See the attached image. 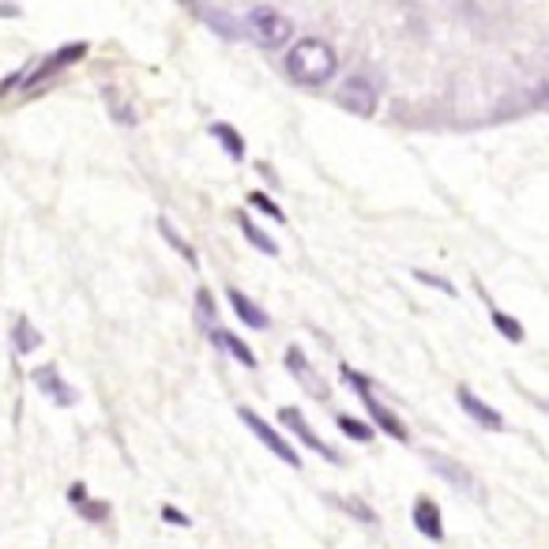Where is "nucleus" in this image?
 <instances>
[{"label":"nucleus","instance_id":"f257e3e1","mask_svg":"<svg viewBox=\"0 0 549 549\" xmlns=\"http://www.w3.org/2000/svg\"><path fill=\"white\" fill-rule=\"evenodd\" d=\"M339 60H335V49L324 42V38H301L290 53H286V76L297 83V87H324Z\"/></svg>","mask_w":549,"mask_h":549},{"label":"nucleus","instance_id":"f03ea898","mask_svg":"<svg viewBox=\"0 0 549 549\" xmlns=\"http://www.w3.org/2000/svg\"><path fill=\"white\" fill-rule=\"evenodd\" d=\"M245 26H249L253 42L264 46V49H283V46L290 42V35H294V23H290L279 8H271V5L253 8L249 19H245Z\"/></svg>","mask_w":549,"mask_h":549},{"label":"nucleus","instance_id":"7ed1b4c3","mask_svg":"<svg viewBox=\"0 0 549 549\" xmlns=\"http://www.w3.org/2000/svg\"><path fill=\"white\" fill-rule=\"evenodd\" d=\"M237 418L249 425V433H253V437H256V440H260V444H264L271 455H279V460H283L286 467L301 471V455H297V448H294V444H290V440H286L279 430H274L271 421H264V418H260L253 407H237Z\"/></svg>","mask_w":549,"mask_h":549},{"label":"nucleus","instance_id":"20e7f679","mask_svg":"<svg viewBox=\"0 0 549 549\" xmlns=\"http://www.w3.org/2000/svg\"><path fill=\"white\" fill-rule=\"evenodd\" d=\"M425 463H430V471H433L437 478H444L455 493H463V497H471V501H485L482 478H478L474 471H467L463 463L448 460V455H440V451H425Z\"/></svg>","mask_w":549,"mask_h":549},{"label":"nucleus","instance_id":"39448f33","mask_svg":"<svg viewBox=\"0 0 549 549\" xmlns=\"http://www.w3.org/2000/svg\"><path fill=\"white\" fill-rule=\"evenodd\" d=\"M279 421H283L286 430H290V433H294V437H297L305 448H309L313 455H320L324 463H331V467H343V463H347L343 455L335 451L327 440H320V437H316V430H313V425L301 418V410H297V407H283V410H279Z\"/></svg>","mask_w":549,"mask_h":549},{"label":"nucleus","instance_id":"423d86ee","mask_svg":"<svg viewBox=\"0 0 549 549\" xmlns=\"http://www.w3.org/2000/svg\"><path fill=\"white\" fill-rule=\"evenodd\" d=\"M455 403H460V410L478 425V430H485V433H504V418H501V410L490 407L485 399H478V391H474L471 384H460V388H455Z\"/></svg>","mask_w":549,"mask_h":549},{"label":"nucleus","instance_id":"0eeeda50","mask_svg":"<svg viewBox=\"0 0 549 549\" xmlns=\"http://www.w3.org/2000/svg\"><path fill=\"white\" fill-rule=\"evenodd\" d=\"M339 106L354 117H373L377 113V83L369 76H350L339 87Z\"/></svg>","mask_w":549,"mask_h":549},{"label":"nucleus","instance_id":"6e6552de","mask_svg":"<svg viewBox=\"0 0 549 549\" xmlns=\"http://www.w3.org/2000/svg\"><path fill=\"white\" fill-rule=\"evenodd\" d=\"M286 373L305 388V391H309L313 395V399H320V403H327L331 399V388H327V380L313 369V361L309 357H305V350L301 347H290L286 350Z\"/></svg>","mask_w":549,"mask_h":549},{"label":"nucleus","instance_id":"1a4fd4ad","mask_svg":"<svg viewBox=\"0 0 549 549\" xmlns=\"http://www.w3.org/2000/svg\"><path fill=\"white\" fill-rule=\"evenodd\" d=\"M361 395V403H365V410H369V418H373V430L377 433H384V437H391V440H399V444H407L410 440V430L407 425L395 418L380 399H377V391L373 388H365V391H357Z\"/></svg>","mask_w":549,"mask_h":549},{"label":"nucleus","instance_id":"9d476101","mask_svg":"<svg viewBox=\"0 0 549 549\" xmlns=\"http://www.w3.org/2000/svg\"><path fill=\"white\" fill-rule=\"evenodd\" d=\"M30 380H35V388H38L42 395H49L53 407H76V403H79V391L60 380L57 365H38V369L30 373Z\"/></svg>","mask_w":549,"mask_h":549},{"label":"nucleus","instance_id":"9b49d317","mask_svg":"<svg viewBox=\"0 0 549 549\" xmlns=\"http://www.w3.org/2000/svg\"><path fill=\"white\" fill-rule=\"evenodd\" d=\"M410 523L421 538L430 542H444V515H440V504L433 497H418L414 508H410Z\"/></svg>","mask_w":549,"mask_h":549},{"label":"nucleus","instance_id":"f8f14e48","mask_svg":"<svg viewBox=\"0 0 549 549\" xmlns=\"http://www.w3.org/2000/svg\"><path fill=\"white\" fill-rule=\"evenodd\" d=\"M207 339L215 343L219 350H226L233 361H241L245 369H256V365H260V361H256V354H253V347H249V343H241L237 335H233V331H226V327H211V331H207Z\"/></svg>","mask_w":549,"mask_h":549},{"label":"nucleus","instance_id":"ddd939ff","mask_svg":"<svg viewBox=\"0 0 549 549\" xmlns=\"http://www.w3.org/2000/svg\"><path fill=\"white\" fill-rule=\"evenodd\" d=\"M226 297H230V305H233V313H237V320L241 324H249L253 331H267L271 327V316L260 309V305L253 301V297H245V294H241V290H226Z\"/></svg>","mask_w":549,"mask_h":549},{"label":"nucleus","instance_id":"4468645a","mask_svg":"<svg viewBox=\"0 0 549 549\" xmlns=\"http://www.w3.org/2000/svg\"><path fill=\"white\" fill-rule=\"evenodd\" d=\"M478 290H482V286H478ZM482 297H485V305H490V320H493V327H497V331L504 335L508 343H523V339H527V331H523V324L515 320V316H508V313H501L497 305L490 301V294H485V290H482Z\"/></svg>","mask_w":549,"mask_h":549},{"label":"nucleus","instance_id":"2eb2a0df","mask_svg":"<svg viewBox=\"0 0 549 549\" xmlns=\"http://www.w3.org/2000/svg\"><path fill=\"white\" fill-rule=\"evenodd\" d=\"M12 347H16V354H35L42 347V331L30 324L26 316H16V324H12Z\"/></svg>","mask_w":549,"mask_h":549},{"label":"nucleus","instance_id":"dca6fc26","mask_svg":"<svg viewBox=\"0 0 549 549\" xmlns=\"http://www.w3.org/2000/svg\"><path fill=\"white\" fill-rule=\"evenodd\" d=\"M211 136L223 143V150H226L233 162L245 159V140H241V132H237L233 125H226V120H215V125H211Z\"/></svg>","mask_w":549,"mask_h":549},{"label":"nucleus","instance_id":"f3484780","mask_svg":"<svg viewBox=\"0 0 549 549\" xmlns=\"http://www.w3.org/2000/svg\"><path fill=\"white\" fill-rule=\"evenodd\" d=\"M335 508H343V512H350L357 523H365V527H380V515H377V508L373 504H365L361 497H327Z\"/></svg>","mask_w":549,"mask_h":549},{"label":"nucleus","instance_id":"a211bd4d","mask_svg":"<svg viewBox=\"0 0 549 549\" xmlns=\"http://www.w3.org/2000/svg\"><path fill=\"white\" fill-rule=\"evenodd\" d=\"M237 226H241V233H245V241H249L256 253H264V256H279V245H274V241H271L249 215H237Z\"/></svg>","mask_w":549,"mask_h":549},{"label":"nucleus","instance_id":"6ab92c4d","mask_svg":"<svg viewBox=\"0 0 549 549\" xmlns=\"http://www.w3.org/2000/svg\"><path fill=\"white\" fill-rule=\"evenodd\" d=\"M159 233H162V241H166V245H170V249H173V253H177L181 260H189V267H196V264H200L196 249H192L189 241H185V237H181V233L173 230V223H170V219H159Z\"/></svg>","mask_w":549,"mask_h":549},{"label":"nucleus","instance_id":"aec40b11","mask_svg":"<svg viewBox=\"0 0 549 549\" xmlns=\"http://www.w3.org/2000/svg\"><path fill=\"white\" fill-rule=\"evenodd\" d=\"M83 49H87V46H65V49H57V57H53V60H46V65H42L35 76H30V87L42 83L46 76H53L60 65H68V60H79V57H83Z\"/></svg>","mask_w":549,"mask_h":549},{"label":"nucleus","instance_id":"412c9836","mask_svg":"<svg viewBox=\"0 0 549 549\" xmlns=\"http://www.w3.org/2000/svg\"><path fill=\"white\" fill-rule=\"evenodd\" d=\"M335 425L354 440V444H369L373 437H377V430L373 425H365V421H357V418H350V414H335Z\"/></svg>","mask_w":549,"mask_h":549},{"label":"nucleus","instance_id":"4be33fe9","mask_svg":"<svg viewBox=\"0 0 549 549\" xmlns=\"http://www.w3.org/2000/svg\"><path fill=\"white\" fill-rule=\"evenodd\" d=\"M196 324H200L203 331H211V327L219 324L215 297H211V290H207V286H200V290H196Z\"/></svg>","mask_w":549,"mask_h":549},{"label":"nucleus","instance_id":"5701e85b","mask_svg":"<svg viewBox=\"0 0 549 549\" xmlns=\"http://www.w3.org/2000/svg\"><path fill=\"white\" fill-rule=\"evenodd\" d=\"M76 512H79V520L83 523H109V515H113V508H109V501H95V497H87L83 504H76Z\"/></svg>","mask_w":549,"mask_h":549},{"label":"nucleus","instance_id":"b1692460","mask_svg":"<svg viewBox=\"0 0 549 549\" xmlns=\"http://www.w3.org/2000/svg\"><path fill=\"white\" fill-rule=\"evenodd\" d=\"M249 207L264 211V215H267V219H274V223H286V211H283L279 203H274L267 192H260V189H256V192H249Z\"/></svg>","mask_w":549,"mask_h":549},{"label":"nucleus","instance_id":"393cba45","mask_svg":"<svg viewBox=\"0 0 549 549\" xmlns=\"http://www.w3.org/2000/svg\"><path fill=\"white\" fill-rule=\"evenodd\" d=\"M106 102H109V113H113V120H117V125H132V106H125V102H120L117 98V90L113 87H106Z\"/></svg>","mask_w":549,"mask_h":549},{"label":"nucleus","instance_id":"a878e982","mask_svg":"<svg viewBox=\"0 0 549 549\" xmlns=\"http://www.w3.org/2000/svg\"><path fill=\"white\" fill-rule=\"evenodd\" d=\"M414 279L418 283H425V286H433V290H440V294H448V297H455V286L448 283V279H440V274H430V271H414Z\"/></svg>","mask_w":549,"mask_h":549},{"label":"nucleus","instance_id":"bb28decb","mask_svg":"<svg viewBox=\"0 0 549 549\" xmlns=\"http://www.w3.org/2000/svg\"><path fill=\"white\" fill-rule=\"evenodd\" d=\"M162 520H166L170 527H181V531H185V527H192V520H189V515L181 512V508H173V504H162Z\"/></svg>","mask_w":549,"mask_h":549},{"label":"nucleus","instance_id":"cd10ccee","mask_svg":"<svg viewBox=\"0 0 549 549\" xmlns=\"http://www.w3.org/2000/svg\"><path fill=\"white\" fill-rule=\"evenodd\" d=\"M65 497H68V504L76 508V504H83V501H87L90 493H87V485H83V482H72V485H68V493H65Z\"/></svg>","mask_w":549,"mask_h":549}]
</instances>
